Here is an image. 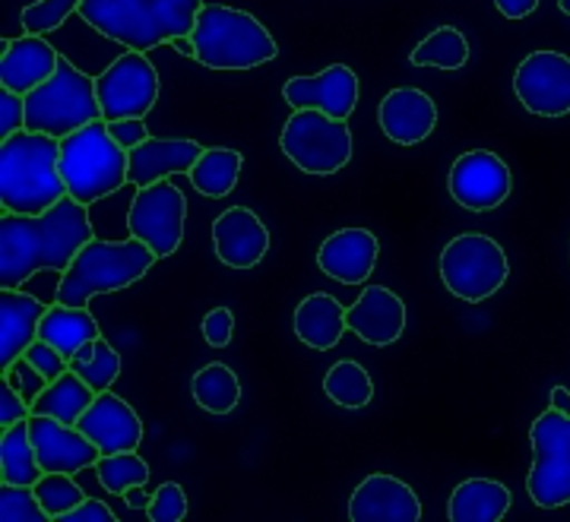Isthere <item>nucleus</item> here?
<instances>
[{
  "label": "nucleus",
  "mask_w": 570,
  "mask_h": 522,
  "mask_svg": "<svg viewBox=\"0 0 570 522\" xmlns=\"http://www.w3.org/2000/svg\"><path fill=\"white\" fill-rule=\"evenodd\" d=\"M96 238L89 221V206L70 194L41 216H0V285L20 288L41 269L67 273L82 244Z\"/></svg>",
  "instance_id": "obj_1"
},
{
  "label": "nucleus",
  "mask_w": 570,
  "mask_h": 522,
  "mask_svg": "<svg viewBox=\"0 0 570 522\" xmlns=\"http://www.w3.org/2000/svg\"><path fill=\"white\" fill-rule=\"evenodd\" d=\"M204 0H80L86 26L127 51H153L178 36H194Z\"/></svg>",
  "instance_id": "obj_2"
},
{
  "label": "nucleus",
  "mask_w": 570,
  "mask_h": 522,
  "mask_svg": "<svg viewBox=\"0 0 570 522\" xmlns=\"http://www.w3.org/2000/svg\"><path fill=\"white\" fill-rule=\"evenodd\" d=\"M67 197L61 178V140L20 130L0 146V206L20 216H41Z\"/></svg>",
  "instance_id": "obj_3"
},
{
  "label": "nucleus",
  "mask_w": 570,
  "mask_h": 522,
  "mask_svg": "<svg viewBox=\"0 0 570 522\" xmlns=\"http://www.w3.org/2000/svg\"><path fill=\"white\" fill-rule=\"evenodd\" d=\"M156 260H159L156 250L137 238H124V242L92 238L89 244H82L70 269L61 273V282L55 288V302L89 307L96 295H111V292H121V288H130L134 282H140Z\"/></svg>",
  "instance_id": "obj_4"
},
{
  "label": "nucleus",
  "mask_w": 570,
  "mask_h": 522,
  "mask_svg": "<svg viewBox=\"0 0 570 522\" xmlns=\"http://www.w3.org/2000/svg\"><path fill=\"white\" fill-rule=\"evenodd\" d=\"M190 39L197 45V63L206 70H254L279 55L264 22L223 3H204Z\"/></svg>",
  "instance_id": "obj_5"
},
{
  "label": "nucleus",
  "mask_w": 570,
  "mask_h": 522,
  "mask_svg": "<svg viewBox=\"0 0 570 522\" xmlns=\"http://www.w3.org/2000/svg\"><path fill=\"white\" fill-rule=\"evenodd\" d=\"M130 152L108 134V121H92L61 140V178L73 200L92 203L118 194L127 184Z\"/></svg>",
  "instance_id": "obj_6"
},
{
  "label": "nucleus",
  "mask_w": 570,
  "mask_h": 522,
  "mask_svg": "<svg viewBox=\"0 0 570 522\" xmlns=\"http://www.w3.org/2000/svg\"><path fill=\"white\" fill-rule=\"evenodd\" d=\"M99 118H102V105H99L96 80L67 58H61L58 73L51 80H45L39 89L26 96V130L36 134L63 140Z\"/></svg>",
  "instance_id": "obj_7"
},
{
  "label": "nucleus",
  "mask_w": 570,
  "mask_h": 522,
  "mask_svg": "<svg viewBox=\"0 0 570 522\" xmlns=\"http://www.w3.org/2000/svg\"><path fill=\"white\" fill-rule=\"evenodd\" d=\"M510 263L504 247L479 232L456 235L441 254V279L453 298L466 304L489 302L508 282Z\"/></svg>",
  "instance_id": "obj_8"
},
{
  "label": "nucleus",
  "mask_w": 570,
  "mask_h": 522,
  "mask_svg": "<svg viewBox=\"0 0 570 522\" xmlns=\"http://www.w3.org/2000/svg\"><path fill=\"white\" fill-rule=\"evenodd\" d=\"M285 159L305 175H336L352 159V130L348 121L330 118L324 111H292L279 134Z\"/></svg>",
  "instance_id": "obj_9"
},
{
  "label": "nucleus",
  "mask_w": 570,
  "mask_h": 522,
  "mask_svg": "<svg viewBox=\"0 0 570 522\" xmlns=\"http://www.w3.org/2000/svg\"><path fill=\"white\" fill-rule=\"evenodd\" d=\"M532 469L527 491L535 506L558 510L570 503V418L558 408L542 412L530 427Z\"/></svg>",
  "instance_id": "obj_10"
},
{
  "label": "nucleus",
  "mask_w": 570,
  "mask_h": 522,
  "mask_svg": "<svg viewBox=\"0 0 570 522\" xmlns=\"http://www.w3.org/2000/svg\"><path fill=\"white\" fill-rule=\"evenodd\" d=\"M159 70L142 51H124L121 58L105 67L96 77V92L102 105V121L146 118L159 101Z\"/></svg>",
  "instance_id": "obj_11"
},
{
  "label": "nucleus",
  "mask_w": 570,
  "mask_h": 522,
  "mask_svg": "<svg viewBox=\"0 0 570 522\" xmlns=\"http://www.w3.org/2000/svg\"><path fill=\"white\" fill-rule=\"evenodd\" d=\"M184 221H187V200L171 181H156L149 187H137V197L127 209V232L130 238L149 244L156 257L178 254L184 242Z\"/></svg>",
  "instance_id": "obj_12"
},
{
  "label": "nucleus",
  "mask_w": 570,
  "mask_h": 522,
  "mask_svg": "<svg viewBox=\"0 0 570 522\" xmlns=\"http://www.w3.org/2000/svg\"><path fill=\"white\" fill-rule=\"evenodd\" d=\"M513 92L539 118L570 115V58L561 51H532L513 73Z\"/></svg>",
  "instance_id": "obj_13"
},
{
  "label": "nucleus",
  "mask_w": 570,
  "mask_h": 522,
  "mask_svg": "<svg viewBox=\"0 0 570 522\" xmlns=\"http://www.w3.org/2000/svg\"><path fill=\"white\" fill-rule=\"evenodd\" d=\"M450 197L469 213H489L508 200L513 190L508 161L489 149H472L450 165Z\"/></svg>",
  "instance_id": "obj_14"
},
{
  "label": "nucleus",
  "mask_w": 570,
  "mask_h": 522,
  "mask_svg": "<svg viewBox=\"0 0 570 522\" xmlns=\"http://www.w3.org/2000/svg\"><path fill=\"white\" fill-rule=\"evenodd\" d=\"M283 99L292 111H324L330 118L348 121L358 105V77L346 63H333L314 77H292L283 86Z\"/></svg>",
  "instance_id": "obj_15"
},
{
  "label": "nucleus",
  "mask_w": 570,
  "mask_h": 522,
  "mask_svg": "<svg viewBox=\"0 0 570 522\" xmlns=\"http://www.w3.org/2000/svg\"><path fill=\"white\" fill-rule=\"evenodd\" d=\"M29 434L45 472L77 475L82 469H96L99 446L82 434L77 424H63L51 415H29Z\"/></svg>",
  "instance_id": "obj_16"
},
{
  "label": "nucleus",
  "mask_w": 570,
  "mask_h": 522,
  "mask_svg": "<svg viewBox=\"0 0 570 522\" xmlns=\"http://www.w3.org/2000/svg\"><path fill=\"white\" fill-rule=\"evenodd\" d=\"M346 326L367 345L387 348L406 329V304L387 285H367L358 302L346 307Z\"/></svg>",
  "instance_id": "obj_17"
},
{
  "label": "nucleus",
  "mask_w": 570,
  "mask_h": 522,
  "mask_svg": "<svg viewBox=\"0 0 570 522\" xmlns=\"http://www.w3.org/2000/svg\"><path fill=\"white\" fill-rule=\"evenodd\" d=\"M348 520L352 522H419L422 520V501L406 482L393 475H367L355 487L348 501Z\"/></svg>",
  "instance_id": "obj_18"
},
{
  "label": "nucleus",
  "mask_w": 570,
  "mask_h": 522,
  "mask_svg": "<svg viewBox=\"0 0 570 522\" xmlns=\"http://www.w3.org/2000/svg\"><path fill=\"white\" fill-rule=\"evenodd\" d=\"M216 257L232 269H254L269 254V228L247 206H232L213 221Z\"/></svg>",
  "instance_id": "obj_19"
},
{
  "label": "nucleus",
  "mask_w": 570,
  "mask_h": 522,
  "mask_svg": "<svg viewBox=\"0 0 570 522\" xmlns=\"http://www.w3.org/2000/svg\"><path fill=\"white\" fill-rule=\"evenodd\" d=\"M77 427L99 446L102 456L124 453V450H137L142 443L140 415L134 412V405H127L111 390H105V393L96 396V402L82 412Z\"/></svg>",
  "instance_id": "obj_20"
},
{
  "label": "nucleus",
  "mask_w": 570,
  "mask_h": 522,
  "mask_svg": "<svg viewBox=\"0 0 570 522\" xmlns=\"http://www.w3.org/2000/svg\"><path fill=\"white\" fill-rule=\"evenodd\" d=\"M377 124L387 140L400 146H419L438 127V105L422 89L400 86V89H390L377 105Z\"/></svg>",
  "instance_id": "obj_21"
},
{
  "label": "nucleus",
  "mask_w": 570,
  "mask_h": 522,
  "mask_svg": "<svg viewBox=\"0 0 570 522\" xmlns=\"http://www.w3.org/2000/svg\"><path fill=\"white\" fill-rule=\"evenodd\" d=\"M381 242L367 228H340L324 238L317 250V266L324 276L343 282V285H365L377 266Z\"/></svg>",
  "instance_id": "obj_22"
},
{
  "label": "nucleus",
  "mask_w": 570,
  "mask_h": 522,
  "mask_svg": "<svg viewBox=\"0 0 570 522\" xmlns=\"http://www.w3.org/2000/svg\"><path fill=\"white\" fill-rule=\"evenodd\" d=\"M3 61H0V82L3 89H13L29 96L41 82L58 73L61 55L45 36H22V39H3Z\"/></svg>",
  "instance_id": "obj_23"
},
{
  "label": "nucleus",
  "mask_w": 570,
  "mask_h": 522,
  "mask_svg": "<svg viewBox=\"0 0 570 522\" xmlns=\"http://www.w3.org/2000/svg\"><path fill=\"white\" fill-rule=\"evenodd\" d=\"M45 304L22 292V288H3L0 292V367L10 371L26 348L39 339V323L45 317Z\"/></svg>",
  "instance_id": "obj_24"
},
{
  "label": "nucleus",
  "mask_w": 570,
  "mask_h": 522,
  "mask_svg": "<svg viewBox=\"0 0 570 522\" xmlns=\"http://www.w3.org/2000/svg\"><path fill=\"white\" fill-rule=\"evenodd\" d=\"M204 156V146L197 140H159L149 137L130 152L127 181L137 187H149L156 181H168L171 175H190V168Z\"/></svg>",
  "instance_id": "obj_25"
},
{
  "label": "nucleus",
  "mask_w": 570,
  "mask_h": 522,
  "mask_svg": "<svg viewBox=\"0 0 570 522\" xmlns=\"http://www.w3.org/2000/svg\"><path fill=\"white\" fill-rule=\"evenodd\" d=\"M346 329V307L336 302L333 295H324V292L307 295L295 311V336L314 352L336 348Z\"/></svg>",
  "instance_id": "obj_26"
},
{
  "label": "nucleus",
  "mask_w": 570,
  "mask_h": 522,
  "mask_svg": "<svg viewBox=\"0 0 570 522\" xmlns=\"http://www.w3.org/2000/svg\"><path fill=\"white\" fill-rule=\"evenodd\" d=\"M510 487L494 479H466L453 487L448 503L450 522H501L508 516Z\"/></svg>",
  "instance_id": "obj_27"
},
{
  "label": "nucleus",
  "mask_w": 570,
  "mask_h": 522,
  "mask_svg": "<svg viewBox=\"0 0 570 522\" xmlns=\"http://www.w3.org/2000/svg\"><path fill=\"white\" fill-rule=\"evenodd\" d=\"M102 329L89 307H73V304H51L39 323V339L51 342L67 358L77 355V348L89 339H99Z\"/></svg>",
  "instance_id": "obj_28"
},
{
  "label": "nucleus",
  "mask_w": 570,
  "mask_h": 522,
  "mask_svg": "<svg viewBox=\"0 0 570 522\" xmlns=\"http://www.w3.org/2000/svg\"><path fill=\"white\" fill-rule=\"evenodd\" d=\"M96 390L82 381L80 374L67 371L55 383H48L39 393V400L32 402V415H51L63 424H77L82 412L96 402Z\"/></svg>",
  "instance_id": "obj_29"
},
{
  "label": "nucleus",
  "mask_w": 570,
  "mask_h": 522,
  "mask_svg": "<svg viewBox=\"0 0 570 522\" xmlns=\"http://www.w3.org/2000/svg\"><path fill=\"white\" fill-rule=\"evenodd\" d=\"M242 168H245V159L238 149L213 146V149H204V156L197 159L187 178L197 187V194H204L209 200H223L238 187Z\"/></svg>",
  "instance_id": "obj_30"
},
{
  "label": "nucleus",
  "mask_w": 570,
  "mask_h": 522,
  "mask_svg": "<svg viewBox=\"0 0 570 522\" xmlns=\"http://www.w3.org/2000/svg\"><path fill=\"white\" fill-rule=\"evenodd\" d=\"M45 475L36 443L29 434V422L13 424L0 437V482L36 484Z\"/></svg>",
  "instance_id": "obj_31"
},
{
  "label": "nucleus",
  "mask_w": 570,
  "mask_h": 522,
  "mask_svg": "<svg viewBox=\"0 0 570 522\" xmlns=\"http://www.w3.org/2000/svg\"><path fill=\"white\" fill-rule=\"evenodd\" d=\"M190 393H194L197 405L204 412H209V415H228L242 402V381H238V374L228 364L209 362L194 374Z\"/></svg>",
  "instance_id": "obj_32"
},
{
  "label": "nucleus",
  "mask_w": 570,
  "mask_h": 522,
  "mask_svg": "<svg viewBox=\"0 0 570 522\" xmlns=\"http://www.w3.org/2000/svg\"><path fill=\"white\" fill-rule=\"evenodd\" d=\"M409 61L415 67H434V70H460L469 61V41L460 29L441 26L415 45Z\"/></svg>",
  "instance_id": "obj_33"
},
{
  "label": "nucleus",
  "mask_w": 570,
  "mask_h": 522,
  "mask_svg": "<svg viewBox=\"0 0 570 522\" xmlns=\"http://www.w3.org/2000/svg\"><path fill=\"white\" fill-rule=\"evenodd\" d=\"M324 393L336 405L355 412V408L371 405V400H374V381H371L367 367L352 362V358H343V362H336L324 374Z\"/></svg>",
  "instance_id": "obj_34"
},
{
  "label": "nucleus",
  "mask_w": 570,
  "mask_h": 522,
  "mask_svg": "<svg viewBox=\"0 0 570 522\" xmlns=\"http://www.w3.org/2000/svg\"><path fill=\"white\" fill-rule=\"evenodd\" d=\"M70 371L80 374L96 393H105V390H111V383L121 377V355L115 352L111 342H105L99 336V339H89L77 348V355L70 358Z\"/></svg>",
  "instance_id": "obj_35"
},
{
  "label": "nucleus",
  "mask_w": 570,
  "mask_h": 522,
  "mask_svg": "<svg viewBox=\"0 0 570 522\" xmlns=\"http://www.w3.org/2000/svg\"><path fill=\"white\" fill-rule=\"evenodd\" d=\"M96 475H99V482H102L105 491H111V494L121 498L130 484L149 482V465H146L142 456H137V450H124V453L99 456V462H96Z\"/></svg>",
  "instance_id": "obj_36"
},
{
  "label": "nucleus",
  "mask_w": 570,
  "mask_h": 522,
  "mask_svg": "<svg viewBox=\"0 0 570 522\" xmlns=\"http://www.w3.org/2000/svg\"><path fill=\"white\" fill-rule=\"evenodd\" d=\"M32 487H36V494H39V503L45 506L48 520H61L63 513L77 510V506L86 501L82 487L73 482L67 472H45Z\"/></svg>",
  "instance_id": "obj_37"
},
{
  "label": "nucleus",
  "mask_w": 570,
  "mask_h": 522,
  "mask_svg": "<svg viewBox=\"0 0 570 522\" xmlns=\"http://www.w3.org/2000/svg\"><path fill=\"white\" fill-rule=\"evenodd\" d=\"M0 520L3 522H48L32 484L0 482Z\"/></svg>",
  "instance_id": "obj_38"
},
{
  "label": "nucleus",
  "mask_w": 570,
  "mask_h": 522,
  "mask_svg": "<svg viewBox=\"0 0 570 522\" xmlns=\"http://www.w3.org/2000/svg\"><path fill=\"white\" fill-rule=\"evenodd\" d=\"M77 10H80V0H36L29 7H22V29H26V36H48V32L61 29L67 17Z\"/></svg>",
  "instance_id": "obj_39"
},
{
  "label": "nucleus",
  "mask_w": 570,
  "mask_h": 522,
  "mask_svg": "<svg viewBox=\"0 0 570 522\" xmlns=\"http://www.w3.org/2000/svg\"><path fill=\"white\" fill-rule=\"evenodd\" d=\"M146 516L153 522H181L187 516V494H184L181 484L165 482L163 487H156Z\"/></svg>",
  "instance_id": "obj_40"
},
{
  "label": "nucleus",
  "mask_w": 570,
  "mask_h": 522,
  "mask_svg": "<svg viewBox=\"0 0 570 522\" xmlns=\"http://www.w3.org/2000/svg\"><path fill=\"white\" fill-rule=\"evenodd\" d=\"M26 358L32 362V367H36L48 383H55L61 374L70 371V358H67L63 352H58L51 342H45V339L32 342V345L26 348Z\"/></svg>",
  "instance_id": "obj_41"
},
{
  "label": "nucleus",
  "mask_w": 570,
  "mask_h": 522,
  "mask_svg": "<svg viewBox=\"0 0 570 522\" xmlns=\"http://www.w3.org/2000/svg\"><path fill=\"white\" fill-rule=\"evenodd\" d=\"M3 377L13 383L17 390H20L22 400L29 402V405L39 400V393L45 390V386H48V381H45L39 371L32 367V362H29L26 355H22V358H17L10 371H3Z\"/></svg>",
  "instance_id": "obj_42"
},
{
  "label": "nucleus",
  "mask_w": 570,
  "mask_h": 522,
  "mask_svg": "<svg viewBox=\"0 0 570 522\" xmlns=\"http://www.w3.org/2000/svg\"><path fill=\"white\" fill-rule=\"evenodd\" d=\"M29 415H32V405L22 400L20 390L3 377V381H0V427L7 431V427H13V424L29 422Z\"/></svg>",
  "instance_id": "obj_43"
},
{
  "label": "nucleus",
  "mask_w": 570,
  "mask_h": 522,
  "mask_svg": "<svg viewBox=\"0 0 570 522\" xmlns=\"http://www.w3.org/2000/svg\"><path fill=\"white\" fill-rule=\"evenodd\" d=\"M20 130H26V96L3 89L0 92V137L7 140Z\"/></svg>",
  "instance_id": "obj_44"
},
{
  "label": "nucleus",
  "mask_w": 570,
  "mask_h": 522,
  "mask_svg": "<svg viewBox=\"0 0 570 522\" xmlns=\"http://www.w3.org/2000/svg\"><path fill=\"white\" fill-rule=\"evenodd\" d=\"M204 339L213 345V348H225L232 336H235V314L228 307H213L204 317Z\"/></svg>",
  "instance_id": "obj_45"
},
{
  "label": "nucleus",
  "mask_w": 570,
  "mask_h": 522,
  "mask_svg": "<svg viewBox=\"0 0 570 522\" xmlns=\"http://www.w3.org/2000/svg\"><path fill=\"white\" fill-rule=\"evenodd\" d=\"M108 134L115 137V142L127 149V152H134L140 142L149 140V127H146V118H121V121H111L108 124Z\"/></svg>",
  "instance_id": "obj_46"
},
{
  "label": "nucleus",
  "mask_w": 570,
  "mask_h": 522,
  "mask_svg": "<svg viewBox=\"0 0 570 522\" xmlns=\"http://www.w3.org/2000/svg\"><path fill=\"white\" fill-rule=\"evenodd\" d=\"M61 522H118V516L111 513V506H108L105 501L86 498V501H82L77 510L63 513Z\"/></svg>",
  "instance_id": "obj_47"
},
{
  "label": "nucleus",
  "mask_w": 570,
  "mask_h": 522,
  "mask_svg": "<svg viewBox=\"0 0 570 522\" xmlns=\"http://www.w3.org/2000/svg\"><path fill=\"white\" fill-rule=\"evenodd\" d=\"M494 7H498L501 17H508V20H527V17L535 13L539 0H494Z\"/></svg>",
  "instance_id": "obj_48"
},
{
  "label": "nucleus",
  "mask_w": 570,
  "mask_h": 522,
  "mask_svg": "<svg viewBox=\"0 0 570 522\" xmlns=\"http://www.w3.org/2000/svg\"><path fill=\"white\" fill-rule=\"evenodd\" d=\"M121 498L130 510H149V503H153V494H146V484H130Z\"/></svg>",
  "instance_id": "obj_49"
},
{
  "label": "nucleus",
  "mask_w": 570,
  "mask_h": 522,
  "mask_svg": "<svg viewBox=\"0 0 570 522\" xmlns=\"http://www.w3.org/2000/svg\"><path fill=\"white\" fill-rule=\"evenodd\" d=\"M549 402H551V408H558L561 415H568L570 418V390L568 386H554V390H551Z\"/></svg>",
  "instance_id": "obj_50"
},
{
  "label": "nucleus",
  "mask_w": 570,
  "mask_h": 522,
  "mask_svg": "<svg viewBox=\"0 0 570 522\" xmlns=\"http://www.w3.org/2000/svg\"><path fill=\"white\" fill-rule=\"evenodd\" d=\"M171 48H175V51H181L184 58L197 61V45H194L190 36H178V39H171Z\"/></svg>",
  "instance_id": "obj_51"
},
{
  "label": "nucleus",
  "mask_w": 570,
  "mask_h": 522,
  "mask_svg": "<svg viewBox=\"0 0 570 522\" xmlns=\"http://www.w3.org/2000/svg\"><path fill=\"white\" fill-rule=\"evenodd\" d=\"M558 7H561V13H564V17H570V0H558Z\"/></svg>",
  "instance_id": "obj_52"
}]
</instances>
